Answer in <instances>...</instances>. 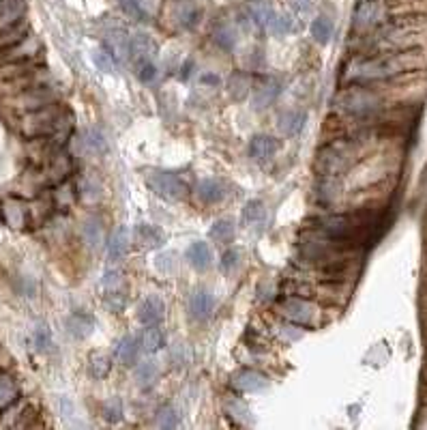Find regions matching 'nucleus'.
<instances>
[{"label":"nucleus","mask_w":427,"mask_h":430,"mask_svg":"<svg viewBox=\"0 0 427 430\" xmlns=\"http://www.w3.org/2000/svg\"><path fill=\"white\" fill-rule=\"evenodd\" d=\"M423 65V56L418 50H393V52H380L376 56H359L348 63L344 80L350 84H367V82H380L395 78L399 73L412 71Z\"/></svg>","instance_id":"1"},{"label":"nucleus","mask_w":427,"mask_h":430,"mask_svg":"<svg viewBox=\"0 0 427 430\" xmlns=\"http://www.w3.org/2000/svg\"><path fill=\"white\" fill-rule=\"evenodd\" d=\"M63 121H65L63 108L45 103L41 108H35V110L24 119V134L31 138L52 136L54 132L63 130Z\"/></svg>","instance_id":"2"},{"label":"nucleus","mask_w":427,"mask_h":430,"mask_svg":"<svg viewBox=\"0 0 427 430\" xmlns=\"http://www.w3.org/2000/svg\"><path fill=\"white\" fill-rule=\"evenodd\" d=\"M320 231L327 235V239L340 241V243H350L359 237V233L365 229L363 218H357V215H348V213H337V215H329V218H323L318 222Z\"/></svg>","instance_id":"3"},{"label":"nucleus","mask_w":427,"mask_h":430,"mask_svg":"<svg viewBox=\"0 0 427 430\" xmlns=\"http://www.w3.org/2000/svg\"><path fill=\"white\" fill-rule=\"evenodd\" d=\"M335 103H337L340 110L346 112V115H352V117H367V115H372L376 108L380 105V99H378L376 93H372V90L359 86V84H355L352 88L342 90V93L337 95Z\"/></svg>","instance_id":"4"},{"label":"nucleus","mask_w":427,"mask_h":430,"mask_svg":"<svg viewBox=\"0 0 427 430\" xmlns=\"http://www.w3.org/2000/svg\"><path fill=\"white\" fill-rule=\"evenodd\" d=\"M352 157H355V149L350 142H344V140L331 142L318 153V170L325 177L342 174L350 166Z\"/></svg>","instance_id":"5"},{"label":"nucleus","mask_w":427,"mask_h":430,"mask_svg":"<svg viewBox=\"0 0 427 430\" xmlns=\"http://www.w3.org/2000/svg\"><path fill=\"white\" fill-rule=\"evenodd\" d=\"M144 183L163 200L176 202L187 196V183L172 170H148L144 174Z\"/></svg>","instance_id":"6"},{"label":"nucleus","mask_w":427,"mask_h":430,"mask_svg":"<svg viewBox=\"0 0 427 430\" xmlns=\"http://www.w3.org/2000/svg\"><path fill=\"white\" fill-rule=\"evenodd\" d=\"M247 11L260 28L273 35H286L292 31V18L288 14H279L273 5L264 3V0H254V3H249Z\"/></svg>","instance_id":"7"},{"label":"nucleus","mask_w":427,"mask_h":430,"mask_svg":"<svg viewBox=\"0 0 427 430\" xmlns=\"http://www.w3.org/2000/svg\"><path fill=\"white\" fill-rule=\"evenodd\" d=\"M200 7L193 0H166L163 5V20L174 31H191L200 22Z\"/></svg>","instance_id":"8"},{"label":"nucleus","mask_w":427,"mask_h":430,"mask_svg":"<svg viewBox=\"0 0 427 430\" xmlns=\"http://www.w3.org/2000/svg\"><path fill=\"white\" fill-rule=\"evenodd\" d=\"M387 14L389 9L384 5V0H363L355 11V28L359 33L374 31L387 20Z\"/></svg>","instance_id":"9"},{"label":"nucleus","mask_w":427,"mask_h":430,"mask_svg":"<svg viewBox=\"0 0 427 430\" xmlns=\"http://www.w3.org/2000/svg\"><path fill=\"white\" fill-rule=\"evenodd\" d=\"M157 41L146 33H136L129 37V58L134 65L138 63H157Z\"/></svg>","instance_id":"10"},{"label":"nucleus","mask_w":427,"mask_h":430,"mask_svg":"<svg viewBox=\"0 0 427 430\" xmlns=\"http://www.w3.org/2000/svg\"><path fill=\"white\" fill-rule=\"evenodd\" d=\"M212 308H215V295H212L210 288L200 286L191 293L189 297V314L195 320H206L212 314Z\"/></svg>","instance_id":"11"},{"label":"nucleus","mask_w":427,"mask_h":430,"mask_svg":"<svg viewBox=\"0 0 427 430\" xmlns=\"http://www.w3.org/2000/svg\"><path fill=\"white\" fill-rule=\"evenodd\" d=\"M232 387L239 392H245V394H256V392H262L269 387V377L258 370L245 368V370H239L232 374Z\"/></svg>","instance_id":"12"},{"label":"nucleus","mask_w":427,"mask_h":430,"mask_svg":"<svg viewBox=\"0 0 427 430\" xmlns=\"http://www.w3.org/2000/svg\"><path fill=\"white\" fill-rule=\"evenodd\" d=\"M163 314H166V303L157 295H148L138 305V320L142 325H159L163 320Z\"/></svg>","instance_id":"13"},{"label":"nucleus","mask_w":427,"mask_h":430,"mask_svg":"<svg viewBox=\"0 0 427 430\" xmlns=\"http://www.w3.org/2000/svg\"><path fill=\"white\" fill-rule=\"evenodd\" d=\"M281 314L294 322H298V325H309V322L313 320L315 316V310L311 303L303 301V299H286L281 303Z\"/></svg>","instance_id":"14"},{"label":"nucleus","mask_w":427,"mask_h":430,"mask_svg":"<svg viewBox=\"0 0 427 430\" xmlns=\"http://www.w3.org/2000/svg\"><path fill=\"white\" fill-rule=\"evenodd\" d=\"M281 93V82L277 78H266L254 88V108L256 110H264V108L273 105L275 99Z\"/></svg>","instance_id":"15"},{"label":"nucleus","mask_w":427,"mask_h":430,"mask_svg":"<svg viewBox=\"0 0 427 430\" xmlns=\"http://www.w3.org/2000/svg\"><path fill=\"white\" fill-rule=\"evenodd\" d=\"M185 261L195 269V271H208L212 267V250L208 243L204 241H193L187 250H185Z\"/></svg>","instance_id":"16"},{"label":"nucleus","mask_w":427,"mask_h":430,"mask_svg":"<svg viewBox=\"0 0 427 430\" xmlns=\"http://www.w3.org/2000/svg\"><path fill=\"white\" fill-rule=\"evenodd\" d=\"M279 151V142L273 136L258 134L249 140V157L256 162H269Z\"/></svg>","instance_id":"17"},{"label":"nucleus","mask_w":427,"mask_h":430,"mask_svg":"<svg viewBox=\"0 0 427 430\" xmlns=\"http://www.w3.org/2000/svg\"><path fill=\"white\" fill-rule=\"evenodd\" d=\"M41 46L33 39V37H24L22 41L13 43V46H7L5 48V63H22V61H28L33 58L35 54H39Z\"/></svg>","instance_id":"18"},{"label":"nucleus","mask_w":427,"mask_h":430,"mask_svg":"<svg viewBox=\"0 0 427 430\" xmlns=\"http://www.w3.org/2000/svg\"><path fill=\"white\" fill-rule=\"evenodd\" d=\"M195 194L204 204H215L226 198V185L217 179H202L195 187Z\"/></svg>","instance_id":"19"},{"label":"nucleus","mask_w":427,"mask_h":430,"mask_svg":"<svg viewBox=\"0 0 427 430\" xmlns=\"http://www.w3.org/2000/svg\"><path fill=\"white\" fill-rule=\"evenodd\" d=\"M129 246H131L129 229H127V226H119V229L112 233L110 241H108V256H110V261H112V263L123 261V258L127 256V252H129Z\"/></svg>","instance_id":"20"},{"label":"nucleus","mask_w":427,"mask_h":430,"mask_svg":"<svg viewBox=\"0 0 427 430\" xmlns=\"http://www.w3.org/2000/svg\"><path fill=\"white\" fill-rule=\"evenodd\" d=\"M305 121H307L305 112H301V110H288V112H281V115H279L277 127H279V132H281L283 136L292 138V136H296V134L303 132Z\"/></svg>","instance_id":"21"},{"label":"nucleus","mask_w":427,"mask_h":430,"mask_svg":"<svg viewBox=\"0 0 427 430\" xmlns=\"http://www.w3.org/2000/svg\"><path fill=\"white\" fill-rule=\"evenodd\" d=\"M26 11L24 0H0V28H7L22 20Z\"/></svg>","instance_id":"22"},{"label":"nucleus","mask_w":427,"mask_h":430,"mask_svg":"<svg viewBox=\"0 0 427 430\" xmlns=\"http://www.w3.org/2000/svg\"><path fill=\"white\" fill-rule=\"evenodd\" d=\"M140 353H142V342H140L138 336H125V338L119 342L117 355H119V360H121L125 366H136L138 360H140Z\"/></svg>","instance_id":"23"},{"label":"nucleus","mask_w":427,"mask_h":430,"mask_svg":"<svg viewBox=\"0 0 427 430\" xmlns=\"http://www.w3.org/2000/svg\"><path fill=\"white\" fill-rule=\"evenodd\" d=\"M121 7L138 22H148L153 18V0H121Z\"/></svg>","instance_id":"24"},{"label":"nucleus","mask_w":427,"mask_h":430,"mask_svg":"<svg viewBox=\"0 0 427 430\" xmlns=\"http://www.w3.org/2000/svg\"><path fill=\"white\" fill-rule=\"evenodd\" d=\"M136 381L142 389H153L159 381V366L153 360L136 364Z\"/></svg>","instance_id":"25"},{"label":"nucleus","mask_w":427,"mask_h":430,"mask_svg":"<svg viewBox=\"0 0 427 430\" xmlns=\"http://www.w3.org/2000/svg\"><path fill=\"white\" fill-rule=\"evenodd\" d=\"M67 327H69V334L73 338H86L94 330V320H92V316H88L84 312H75L73 316H69Z\"/></svg>","instance_id":"26"},{"label":"nucleus","mask_w":427,"mask_h":430,"mask_svg":"<svg viewBox=\"0 0 427 430\" xmlns=\"http://www.w3.org/2000/svg\"><path fill=\"white\" fill-rule=\"evenodd\" d=\"M140 342H142V351H146V353H159L166 347V334L157 325H146V330L140 336Z\"/></svg>","instance_id":"27"},{"label":"nucleus","mask_w":427,"mask_h":430,"mask_svg":"<svg viewBox=\"0 0 427 430\" xmlns=\"http://www.w3.org/2000/svg\"><path fill=\"white\" fill-rule=\"evenodd\" d=\"M309 31H311V37H313L315 43L327 46L331 41V37H333V22L329 18H325V16H320V18H315L311 22Z\"/></svg>","instance_id":"28"},{"label":"nucleus","mask_w":427,"mask_h":430,"mask_svg":"<svg viewBox=\"0 0 427 430\" xmlns=\"http://www.w3.org/2000/svg\"><path fill=\"white\" fill-rule=\"evenodd\" d=\"M212 39H215V43L224 50H232L239 41V33L232 24L224 22L215 28V33H212Z\"/></svg>","instance_id":"29"},{"label":"nucleus","mask_w":427,"mask_h":430,"mask_svg":"<svg viewBox=\"0 0 427 430\" xmlns=\"http://www.w3.org/2000/svg\"><path fill=\"white\" fill-rule=\"evenodd\" d=\"M136 237L144 248H159L163 243V233L153 224H140L136 231Z\"/></svg>","instance_id":"30"},{"label":"nucleus","mask_w":427,"mask_h":430,"mask_svg":"<svg viewBox=\"0 0 427 430\" xmlns=\"http://www.w3.org/2000/svg\"><path fill=\"white\" fill-rule=\"evenodd\" d=\"M266 218V209H264V202L262 200H249L243 209V220L247 226H258L262 224Z\"/></svg>","instance_id":"31"},{"label":"nucleus","mask_w":427,"mask_h":430,"mask_svg":"<svg viewBox=\"0 0 427 430\" xmlns=\"http://www.w3.org/2000/svg\"><path fill=\"white\" fill-rule=\"evenodd\" d=\"M18 398V385L9 374H0V411L13 404Z\"/></svg>","instance_id":"32"},{"label":"nucleus","mask_w":427,"mask_h":430,"mask_svg":"<svg viewBox=\"0 0 427 430\" xmlns=\"http://www.w3.org/2000/svg\"><path fill=\"white\" fill-rule=\"evenodd\" d=\"M234 237V222L230 218H222L210 226V239L220 243H230Z\"/></svg>","instance_id":"33"},{"label":"nucleus","mask_w":427,"mask_h":430,"mask_svg":"<svg viewBox=\"0 0 427 430\" xmlns=\"http://www.w3.org/2000/svg\"><path fill=\"white\" fill-rule=\"evenodd\" d=\"M228 90H230V95H232L237 101L245 99V97L249 95V90H252V80H249V75H245V73H234V75L230 78V82H228Z\"/></svg>","instance_id":"34"},{"label":"nucleus","mask_w":427,"mask_h":430,"mask_svg":"<svg viewBox=\"0 0 427 430\" xmlns=\"http://www.w3.org/2000/svg\"><path fill=\"white\" fill-rule=\"evenodd\" d=\"M84 239H86V243H88L92 250L103 246V224H101V220L90 218V220L84 224Z\"/></svg>","instance_id":"35"},{"label":"nucleus","mask_w":427,"mask_h":430,"mask_svg":"<svg viewBox=\"0 0 427 430\" xmlns=\"http://www.w3.org/2000/svg\"><path fill=\"white\" fill-rule=\"evenodd\" d=\"M92 61H94V65H97L103 73H114V67H117V61H119V58H117L108 48H99V50H94Z\"/></svg>","instance_id":"36"},{"label":"nucleus","mask_w":427,"mask_h":430,"mask_svg":"<svg viewBox=\"0 0 427 430\" xmlns=\"http://www.w3.org/2000/svg\"><path fill=\"white\" fill-rule=\"evenodd\" d=\"M180 424V413L176 407L166 404L157 411V426L159 428H176Z\"/></svg>","instance_id":"37"},{"label":"nucleus","mask_w":427,"mask_h":430,"mask_svg":"<svg viewBox=\"0 0 427 430\" xmlns=\"http://www.w3.org/2000/svg\"><path fill=\"white\" fill-rule=\"evenodd\" d=\"M110 368H112V360H110L108 355L97 353V355H92V357H90V374H92L94 379H103V377H108Z\"/></svg>","instance_id":"38"},{"label":"nucleus","mask_w":427,"mask_h":430,"mask_svg":"<svg viewBox=\"0 0 427 430\" xmlns=\"http://www.w3.org/2000/svg\"><path fill=\"white\" fill-rule=\"evenodd\" d=\"M103 415L108 421H119L123 417V402L119 398H112L103 404Z\"/></svg>","instance_id":"39"},{"label":"nucleus","mask_w":427,"mask_h":430,"mask_svg":"<svg viewBox=\"0 0 427 430\" xmlns=\"http://www.w3.org/2000/svg\"><path fill=\"white\" fill-rule=\"evenodd\" d=\"M170 360H172V364L174 366H187V347L185 345H176L174 349H172V353H170Z\"/></svg>","instance_id":"40"},{"label":"nucleus","mask_w":427,"mask_h":430,"mask_svg":"<svg viewBox=\"0 0 427 430\" xmlns=\"http://www.w3.org/2000/svg\"><path fill=\"white\" fill-rule=\"evenodd\" d=\"M86 145L92 149V151H103L105 149V140H103V136L99 134V132H94V130H90L88 134H86Z\"/></svg>","instance_id":"41"},{"label":"nucleus","mask_w":427,"mask_h":430,"mask_svg":"<svg viewBox=\"0 0 427 430\" xmlns=\"http://www.w3.org/2000/svg\"><path fill=\"white\" fill-rule=\"evenodd\" d=\"M228 407V411L232 413V417H237V419H249V411H247V404H243V402H239V400H234V402H228L226 404Z\"/></svg>","instance_id":"42"},{"label":"nucleus","mask_w":427,"mask_h":430,"mask_svg":"<svg viewBox=\"0 0 427 430\" xmlns=\"http://www.w3.org/2000/svg\"><path fill=\"white\" fill-rule=\"evenodd\" d=\"M237 265H239V252H237V250L226 252L224 258H222V269H224L226 273H230Z\"/></svg>","instance_id":"43"},{"label":"nucleus","mask_w":427,"mask_h":430,"mask_svg":"<svg viewBox=\"0 0 427 430\" xmlns=\"http://www.w3.org/2000/svg\"><path fill=\"white\" fill-rule=\"evenodd\" d=\"M37 347H39V351H45L50 347V332H48L45 325H41L37 330Z\"/></svg>","instance_id":"44"},{"label":"nucleus","mask_w":427,"mask_h":430,"mask_svg":"<svg viewBox=\"0 0 427 430\" xmlns=\"http://www.w3.org/2000/svg\"><path fill=\"white\" fill-rule=\"evenodd\" d=\"M296 5H298L301 9H307V7L311 5V0H296Z\"/></svg>","instance_id":"45"}]
</instances>
